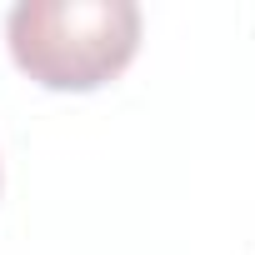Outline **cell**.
I'll list each match as a JSON object with an SVG mask.
<instances>
[{"label": "cell", "mask_w": 255, "mask_h": 255, "mask_svg": "<svg viewBox=\"0 0 255 255\" xmlns=\"http://www.w3.org/2000/svg\"><path fill=\"white\" fill-rule=\"evenodd\" d=\"M10 60L45 90H100L140 50L130 0H20L5 15Z\"/></svg>", "instance_id": "obj_1"}]
</instances>
